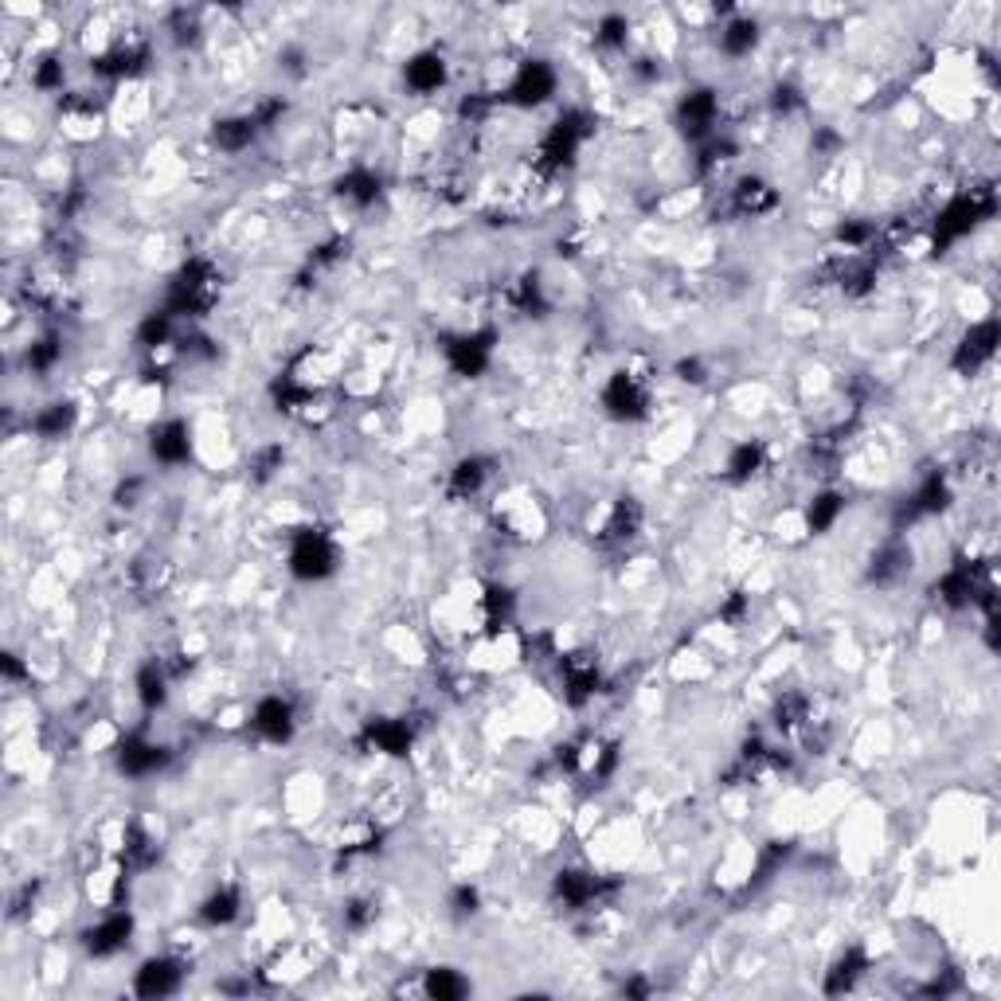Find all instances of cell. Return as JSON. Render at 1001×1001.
Segmentation results:
<instances>
[{
	"label": "cell",
	"mask_w": 1001,
	"mask_h": 1001,
	"mask_svg": "<svg viewBox=\"0 0 1001 1001\" xmlns=\"http://www.w3.org/2000/svg\"><path fill=\"white\" fill-rule=\"evenodd\" d=\"M380 192L384 188H380V177L372 169H349L337 180V196L352 207H372L380 200Z\"/></svg>",
	"instance_id": "d4e9b609"
},
{
	"label": "cell",
	"mask_w": 1001,
	"mask_h": 1001,
	"mask_svg": "<svg viewBox=\"0 0 1001 1001\" xmlns=\"http://www.w3.org/2000/svg\"><path fill=\"white\" fill-rule=\"evenodd\" d=\"M364 743L380 755H407L415 743V728L407 720H368Z\"/></svg>",
	"instance_id": "5bb4252c"
},
{
	"label": "cell",
	"mask_w": 1001,
	"mask_h": 1001,
	"mask_svg": "<svg viewBox=\"0 0 1001 1001\" xmlns=\"http://www.w3.org/2000/svg\"><path fill=\"white\" fill-rule=\"evenodd\" d=\"M403 82H407V90L412 94H419V99H427V94H438V90L447 87V59L438 52H419L407 59V67H403Z\"/></svg>",
	"instance_id": "4fadbf2b"
},
{
	"label": "cell",
	"mask_w": 1001,
	"mask_h": 1001,
	"mask_svg": "<svg viewBox=\"0 0 1001 1001\" xmlns=\"http://www.w3.org/2000/svg\"><path fill=\"white\" fill-rule=\"evenodd\" d=\"M868 951L865 947H845V955L833 963V970H830V978H825V993H845V990H853V986L865 978V970H868Z\"/></svg>",
	"instance_id": "484cf974"
},
{
	"label": "cell",
	"mask_w": 1001,
	"mask_h": 1001,
	"mask_svg": "<svg viewBox=\"0 0 1001 1001\" xmlns=\"http://www.w3.org/2000/svg\"><path fill=\"white\" fill-rule=\"evenodd\" d=\"M59 360H63V337L59 333H47V337H40L36 345L27 349V372L52 375Z\"/></svg>",
	"instance_id": "4316f807"
},
{
	"label": "cell",
	"mask_w": 1001,
	"mask_h": 1001,
	"mask_svg": "<svg viewBox=\"0 0 1001 1001\" xmlns=\"http://www.w3.org/2000/svg\"><path fill=\"white\" fill-rule=\"evenodd\" d=\"M677 125L681 134L693 137V142H708L720 125V94L708 87L700 90H685L677 102Z\"/></svg>",
	"instance_id": "5b68a950"
},
{
	"label": "cell",
	"mask_w": 1001,
	"mask_h": 1001,
	"mask_svg": "<svg viewBox=\"0 0 1001 1001\" xmlns=\"http://www.w3.org/2000/svg\"><path fill=\"white\" fill-rule=\"evenodd\" d=\"M149 454L161 465H184L192 458V427L180 419L157 423L149 435Z\"/></svg>",
	"instance_id": "7c38bea8"
},
{
	"label": "cell",
	"mask_w": 1001,
	"mask_h": 1001,
	"mask_svg": "<svg viewBox=\"0 0 1001 1001\" xmlns=\"http://www.w3.org/2000/svg\"><path fill=\"white\" fill-rule=\"evenodd\" d=\"M243 915V892L235 885H220L212 896H204V903H200V920L207 923V927H227V923H235Z\"/></svg>",
	"instance_id": "44dd1931"
},
{
	"label": "cell",
	"mask_w": 1001,
	"mask_h": 1001,
	"mask_svg": "<svg viewBox=\"0 0 1001 1001\" xmlns=\"http://www.w3.org/2000/svg\"><path fill=\"white\" fill-rule=\"evenodd\" d=\"M259 134H262V130L255 125V117H250V114L220 117V122H215V130H212L215 145H220L224 153H243V149H250Z\"/></svg>",
	"instance_id": "7402d4cb"
},
{
	"label": "cell",
	"mask_w": 1001,
	"mask_h": 1001,
	"mask_svg": "<svg viewBox=\"0 0 1001 1001\" xmlns=\"http://www.w3.org/2000/svg\"><path fill=\"white\" fill-rule=\"evenodd\" d=\"M603 407H607V412L622 423L645 419V415H650V387L642 384V375L615 372L610 375L607 392H603Z\"/></svg>",
	"instance_id": "8992f818"
},
{
	"label": "cell",
	"mask_w": 1001,
	"mask_h": 1001,
	"mask_svg": "<svg viewBox=\"0 0 1001 1001\" xmlns=\"http://www.w3.org/2000/svg\"><path fill=\"white\" fill-rule=\"evenodd\" d=\"M372 920H375V903L372 900H352L349 912H345V923H349L352 931H364Z\"/></svg>",
	"instance_id": "4dcf8cb0"
},
{
	"label": "cell",
	"mask_w": 1001,
	"mask_h": 1001,
	"mask_svg": "<svg viewBox=\"0 0 1001 1001\" xmlns=\"http://www.w3.org/2000/svg\"><path fill=\"white\" fill-rule=\"evenodd\" d=\"M130 938H134V915L125 912V908H114V912H106L99 923H90L82 931V947L94 958H110L130 947Z\"/></svg>",
	"instance_id": "ba28073f"
},
{
	"label": "cell",
	"mask_w": 1001,
	"mask_h": 1001,
	"mask_svg": "<svg viewBox=\"0 0 1001 1001\" xmlns=\"http://www.w3.org/2000/svg\"><path fill=\"white\" fill-rule=\"evenodd\" d=\"M912 572V548L903 544L900 537H888L885 544L873 552V567H868V580L873 583H896Z\"/></svg>",
	"instance_id": "2e32d148"
},
{
	"label": "cell",
	"mask_w": 1001,
	"mask_h": 1001,
	"mask_svg": "<svg viewBox=\"0 0 1001 1001\" xmlns=\"http://www.w3.org/2000/svg\"><path fill=\"white\" fill-rule=\"evenodd\" d=\"M626 36H630V20H626L622 12H607V16L595 24V44L607 47V52L626 47Z\"/></svg>",
	"instance_id": "f1b7e54d"
},
{
	"label": "cell",
	"mask_w": 1001,
	"mask_h": 1001,
	"mask_svg": "<svg viewBox=\"0 0 1001 1001\" xmlns=\"http://www.w3.org/2000/svg\"><path fill=\"white\" fill-rule=\"evenodd\" d=\"M75 419H79V407L71 400H55L47 407H40L32 415V435L44 438V442H55V438H67L75 430Z\"/></svg>",
	"instance_id": "e0dca14e"
},
{
	"label": "cell",
	"mask_w": 1001,
	"mask_h": 1001,
	"mask_svg": "<svg viewBox=\"0 0 1001 1001\" xmlns=\"http://www.w3.org/2000/svg\"><path fill=\"white\" fill-rule=\"evenodd\" d=\"M450 908H454V915H474L477 912V888L462 885L454 892V900H450Z\"/></svg>",
	"instance_id": "1f68e13d"
},
{
	"label": "cell",
	"mask_w": 1001,
	"mask_h": 1001,
	"mask_svg": "<svg viewBox=\"0 0 1001 1001\" xmlns=\"http://www.w3.org/2000/svg\"><path fill=\"white\" fill-rule=\"evenodd\" d=\"M555 87H560V75H555L552 63L548 59H525L517 67V75H513L509 87L501 90L497 102H509V106H520V110H537L552 99Z\"/></svg>",
	"instance_id": "3957f363"
},
{
	"label": "cell",
	"mask_w": 1001,
	"mask_h": 1001,
	"mask_svg": "<svg viewBox=\"0 0 1001 1001\" xmlns=\"http://www.w3.org/2000/svg\"><path fill=\"white\" fill-rule=\"evenodd\" d=\"M184 975H188V966L180 963V958L153 955L134 970V993H142V998H169V993L180 990Z\"/></svg>",
	"instance_id": "30bf717a"
},
{
	"label": "cell",
	"mask_w": 1001,
	"mask_h": 1001,
	"mask_svg": "<svg viewBox=\"0 0 1001 1001\" xmlns=\"http://www.w3.org/2000/svg\"><path fill=\"white\" fill-rule=\"evenodd\" d=\"M137 700H142L145 712H161L169 705V673H165L161 662H145L137 670Z\"/></svg>",
	"instance_id": "603a6c76"
},
{
	"label": "cell",
	"mask_w": 1001,
	"mask_h": 1001,
	"mask_svg": "<svg viewBox=\"0 0 1001 1001\" xmlns=\"http://www.w3.org/2000/svg\"><path fill=\"white\" fill-rule=\"evenodd\" d=\"M465 990H470V982H465L458 970H450V966H438V970H430L427 975V993L430 998H438V1001L462 998Z\"/></svg>",
	"instance_id": "83f0119b"
},
{
	"label": "cell",
	"mask_w": 1001,
	"mask_h": 1001,
	"mask_svg": "<svg viewBox=\"0 0 1001 1001\" xmlns=\"http://www.w3.org/2000/svg\"><path fill=\"white\" fill-rule=\"evenodd\" d=\"M763 465H767V447H763L760 438H743V442L732 447V454H728L724 474L728 482H751V477L763 474Z\"/></svg>",
	"instance_id": "ffe728a7"
},
{
	"label": "cell",
	"mask_w": 1001,
	"mask_h": 1001,
	"mask_svg": "<svg viewBox=\"0 0 1001 1001\" xmlns=\"http://www.w3.org/2000/svg\"><path fill=\"white\" fill-rule=\"evenodd\" d=\"M169 763V747H161L157 740H149L145 732H130L117 743V771L125 778H149Z\"/></svg>",
	"instance_id": "52a82bcc"
},
{
	"label": "cell",
	"mask_w": 1001,
	"mask_h": 1001,
	"mask_svg": "<svg viewBox=\"0 0 1001 1001\" xmlns=\"http://www.w3.org/2000/svg\"><path fill=\"white\" fill-rule=\"evenodd\" d=\"M755 47H760V24L751 16H735L720 27V52H724L728 59H747Z\"/></svg>",
	"instance_id": "cb8c5ba5"
},
{
	"label": "cell",
	"mask_w": 1001,
	"mask_h": 1001,
	"mask_svg": "<svg viewBox=\"0 0 1001 1001\" xmlns=\"http://www.w3.org/2000/svg\"><path fill=\"white\" fill-rule=\"evenodd\" d=\"M998 322L993 317H982V322H975L970 329H966V337L958 340L955 349V368L966 375H975L982 364H990L993 352H998Z\"/></svg>",
	"instance_id": "8fae6325"
},
{
	"label": "cell",
	"mask_w": 1001,
	"mask_h": 1001,
	"mask_svg": "<svg viewBox=\"0 0 1001 1001\" xmlns=\"http://www.w3.org/2000/svg\"><path fill=\"white\" fill-rule=\"evenodd\" d=\"M32 82H36V90H44V94L59 90V87H63V63H59V59L36 63V71H32Z\"/></svg>",
	"instance_id": "f546056e"
},
{
	"label": "cell",
	"mask_w": 1001,
	"mask_h": 1001,
	"mask_svg": "<svg viewBox=\"0 0 1001 1001\" xmlns=\"http://www.w3.org/2000/svg\"><path fill=\"white\" fill-rule=\"evenodd\" d=\"M337 560H340L337 544H333V537L322 532V528H302L294 537V544H290V572L305 583H317L325 575H333L337 572Z\"/></svg>",
	"instance_id": "7a4b0ae2"
},
{
	"label": "cell",
	"mask_w": 1001,
	"mask_h": 1001,
	"mask_svg": "<svg viewBox=\"0 0 1001 1001\" xmlns=\"http://www.w3.org/2000/svg\"><path fill=\"white\" fill-rule=\"evenodd\" d=\"M778 207V192L763 177H740L732 188V212L735 215H767Z\"/></svg>",
	"instance_id": "9a60e30c"
},
{
	"label": "cell",
	"mask_w": 1001,
	"mask_h": 1001,
	"mask_svg": "<svg viewBox=\"0 0 1001 1001\" xmlns=\"http://www.w3.org/2000/svg\"><path fill=\"white\" fill-rule=\"evenodd\" d=\"M294 705H290L286 697H278V693H270V697H262L259 705L250 708V732L259 735V740L267 743H290L294 740Z\"/></svg>",
	"instance_id": "9c48e42d"
},
{
	"label": "cell",
	"mask_w": 1001,
	"mask_h": 1001,
	"mask_svg": "<svg viewBox=\"0 0 1001 1001\" xmlns=\"http://www.w3.org/2000/svg\"><path fill=\"white\" fill-rule=\"evenodd\" d=\"M215 297H220L215 267L207 259H188L184 267L177 270V278H172L165 310H169L172 317H204V313L215 305Z\"/></svg>",
	"instance_id": "6da1fadb"
},
{
	"label": "cell",
	"mask_w": 1001,
	"mask_h": 1001,
	"mask_svg": "<svg viewBox=\"0 0 1001 1001\" xmlns=\"http://www.w3.org/2000/svg\"><path fill=\"white\" fill-rule=\"evenodd\" d=\"M493 345H497V333L493 329H470V333H454V337L442 340V352H447V364L458 375H482L493 360Z\"/></svg>",
	"instance_id": "277c9868"
},
{
	"label": "cell",
	"mask_w": 1001,
	"mask_h": 1001,
	"mask_svg": "<svg viewBox=\"0 0 1001 1001\" xmlns=\"http://www.w3.org/2000/svg\"><path fill=\"white\" fill-rule=\"evenodd\" d=\"M493 477V462L482 454H470L450 470V497L465 501V497H477V493L490 485Z\"/></svg>",
	"instance_id": "ac0fdd59"
},
{
	"label": "cell",
	"mask_w": 1001,
	"mask_h": 1001,
	"mask_svg": "<svg viewBox=\"0 0 1001 1001\" xmlns=\"http://www.w3.org/2000/svg\"><path fill=\"white\" fill-rule=\"evenodd\" d=\"M845 505H850V501H845V493H837V490L813 493L810 505H806V532H810V537H825V532L845 517Z\"/></svg>",
	"instance_id": "d6986e66"
}]
</instances>
